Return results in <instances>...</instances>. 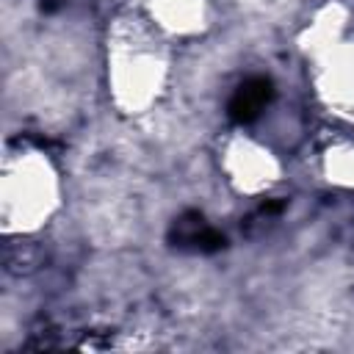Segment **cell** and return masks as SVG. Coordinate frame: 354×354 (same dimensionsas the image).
<instances>
[{"label":"cell","instance_id":"2","mask_svg":"<svg viewBox=\"0 0 354 354\" xmlns=\"http://www.w3.org/2000/svg\"><path fill=\"white\" fill-rule=\"evenodd\" d=\"M271 94H274V88H271V80H268V77H263V75L246 77V80L235 88V94L230 97V105H227L230 119H232V122H241V124L254 122V119L260 116V111L268 105Z\"/></svg>","mask_w":354,"mask_h":354},{"label":"cell","instance_id":"1","mask_svg":"<svg viewBox=\"0 0 354 354\" xmlns=\"http://www.w3.org/2000/svg\"><path fill=\"white\" fill-rule=\"evenodd\" d=\"M169 241L174 243V246H183V249H196V252H205V254H210V252H218L221 246H224V235L221 232H216L199 213H183L177 221H174V227H171V232H169Z\"/></svg>","mask_w":354,"mask_h":354}]
</instances>
